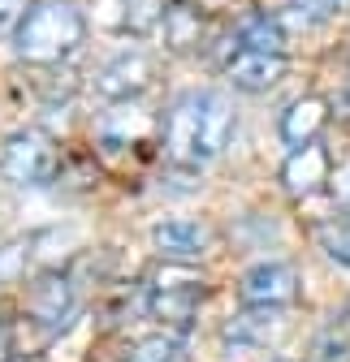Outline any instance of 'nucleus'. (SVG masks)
I'll return each instance as SVG.
<instances>
[{
    "mask_svg": "<svg viewBox=\"0 0 350 362\" xmlns=\"http://www.w3.org/2000/svg\"><path fill=\"white\" fill-rule=\"evenodd\" d=\"M234 134V104L225 90H186L164 112V156L182 168H199L225 151Z\"/></svg>",
    "mask_w": 350,
    "mask_h": 362,
    "instance_id": "f257e3e1",
    "label": "nucleus"
},
{
    "mask_svg": "<svg viewBox=\"0 0 350 362\" xmlns=\"http://www.w3.org/2000/svg\"><path fill=\"white\" fill-rule=\"evenodd\" d=\"M13 39H18V57L26 65L48 69V65L69 61L82 48L86 18H82V9L65 5V0H48V5H35L30 9V18L22 22V30Z\"/></svg>",
    "mask_w": 350,
    "mask_h": 362,
    "instance_id": "f03ea898",
    "label": "nucleus"
},
{
    "mask_svg": "<svg viewBox=\"0 0 350 362\" xmlns=\"http://www.w3.org/2000/svg\"><path fill=\"white\" fill-rule=\"evenodd\" d=\"M61 173V147L48 129L26 125L13 129L5 143H0V177L18 190H39V186H52Z\"/></svg>",
    "mask_w": 350,
    "mask_h": 362,
    "instance_id": "7ed1b4c3",
    "label": "nucleus"
},
{
    "mask_svg": "<svg viewBox=\"0 0 350 362\" xmlns=\"http://www.w3.org/2000/svg\"><path fill=\"white\" fill-rule=\"evenodd\" d=\"M208 302V281L191 263H169L160 267L152 285H147V315L156 324L173 328V332H186L195 324L199 306Z\"/></svg>",
    "mask_w": 350,
    "mask_h": 362,
    "instance_id": "20e7f679",
    "label": "nucleus"
},
{
    "mask_svg": "<svg viewBox=\"0 0 350 362\" xmlns=\"http://www.w3.org/2000/svg\"><path fill=\"white\" fill-rule=\"evenodd\" d=\"M238 298H242V306L286 310V306H294L303 298V276H298V267H290V263H255V267L242 272Z\"/></svg>",
    "mask_w": 350,
    "mask_h": 362,
    "instance_id": "39448f33",
    "label": "nucleus"
},
{
    "mask_svg": "<svg viewBox=\"0 0 350 362\" xmlns=\"http://www.w3.org/2000/svg\"><path fill=\"white\" fill-rule=\"evenodd\" d=\"M286 337V315L273 306H247L221 324V345L230 354H251V349H269Z\"/></svg>",
    "mask_w": 350,
    "mask_h": 362,
    "instance_id": "423d86ee",
    "label": "nucleus"
},
{
    "mask_svg": "<svg viewBox=\"0 0 350 362\" xmlns=\"http://www.w3.org/2000/svg\"><path fill=\"white\" fill-rule=\"evenodd\" d=\"M26 310H30V320H35L39 328L61 332V328L74 320V310H78V289H74V281L65 276V272H43V276L30 285V293H26Z\"/></svg>",
    "mask_w": 350,
    "mask_h": 362,
    "instance_id": "0eeeda50",
    "label": "nucleus"
},
{
    "mask_svg": "<svg viewBox=\"0 0 350 362\" xmlns=\"http://www.w3.org/2000/svg\"><path fill=\"white\" fill-rule=\"evenodd\" d=\"M152 78H156L152 57H143V52H121V57H113V61L96 74V90H100L104 100L125 104V100H139L143 90L152 86Z\"/></svg>",
    "mask_w": 350,
    "mask_h": 362,
    "instance_id": "6e6552de",
    "label": "nucleus"
},
{
    "mask_svg": "<svg viewBox=\"0 0 350 362\" xmlns=\"http://www.w3.org/2000/svg\"><path fill=\"white\" fill-rule=\"evenodd\" d=\"M329 177H333V160L324 147L307 143V147H294L281 164V190L290 199H312L329 186Z\"/></svg>",
    "mask_w": 350,
    "mask_h": 362,
    "instance_id": "1a4fd4ad",
    "label": "nucleus"
},
{
    "mask_svg": "<svg viewBox=\"0 0 350 362\" xmlns=\"http://www.w3.org/2000/svg\"><path fill=\"white\" fill-rule=\"evenodd\" d=\"M152 246L169 259V263H195L212 250V233L195 220H160L152 229Z\"/></svg>",
    "mask_w": 350,
    "mask_h": 362,
    "instance_id": "9d476101",
    "label": "nucleus"
},
{
    "mask_svg": "<svg viewBox=\"0 0 350 362\" xmlns=\"http://www.w3.org/2000/svg\"><path fill=\"white\" fill-rule=\"evenodd\" d=\"M225 78L234 82V90H269L286 78V57L277 52H251V48H238L230 61H225Z\"/></svg>",
    "mask_w": 350,
    "mask_h": 362,
    "instance_id": "9b49d317",
    "label": "nucleus"
},
{
    "mask_svg": "<svg viewBox=\"0 0 350 362\" xmlns=\"http://www.w3.org/2000/svg\"><path fill=\"white\" fill-rule=\"evenodd\" d=\"M329 125V100L324 95H298L286 112H281V139L290 147H307L316 143V134Z\"/></svg>",
    "mask_w": 350,
    "mask_h": 362,
    "instance_id": "f8f14e48",
    "label": "nucleus"
},
{
    "mask_svg": "<svg viewBox=\"0 0 350 362\" xmlns=\"http://www.w3.org/2000/svg\"><path fill=\"white\" fill-rule=\"evenodd\" d=\"M234 35H238V48L286 57V26H281V18L269 13V9H251V13H242Z\"/></svg>",
    "mask_w": 350,
    "mask_h": 362,
    "instance_id": "ddd939ff",
    "label": "nucleus"
},
{
    "mask_svg": "<svg viewBox=\"0 0 350 362\" xmlns=\"http://www.w3.org/2000/svg\"><path fill=\"white\" fill-rule=\"evenodd\" d=\"M199 39H203V13L195 5H186V0H173L169 13H164V43H169V52H195L199 48Z\"/></svg>",
    "mask_w": 350,
    "mask_h": 362,
    "instance_id": "4468645a",
    "label": "nucleus"
},
{
    "mask_svg": "<svg viewBox=\"0 0 350 362\" xmlns=\"http://www.w3.org/2000/svg\"><path fill=\"white\" fill-rule=\"evenodd\" d=\"M152 129L147 112L139 108H117L100 121V147L104 151H121V147H139V139Z\"/></svg>",
    "mask_w": 350,
    "mask_h": 362,
    "instance_id": "2eb2a0df",
    "label": "nucleus"
},
{
    "mask_svg": "<svg viewBox=\"0 0 350 362\" xmlns=\"http://www.w3.org/2000/svg\"><path fill=\"white\" fill-rule=\"evenodd\" d=\"M164 13H169L164 0H121V18H117V26H121L125 35L143 39V35H152L156 26H164Z\"/></svg>",
    "mask_w": 350,
    "mask_h": 362,
    "instance_id": "dca6fc26",
    "label": "nucleus"
},
{
    "mask_svg": "<svg viewBox=\"0 0 350 362\" xmlns=\"http://www.w3.org/2000/svg\"><path fill=\"white\" fill-rule=\"evenodd\" d=\"M125 362H191L182 337H173V332H156V337H143L135 349L125 354Z\"/></svg>",
    "mask_w": 350,
    "mask_h": 362,
    "instance_id": "f3484780",
    "label": "nucleus"
},
{
    "mask_svg": "<svg viewBox=\"0 0 350 362\" xmlns=\"http://www.w3.org/2000/svg\"><path fill=\"white\" fill-rule=\"evenodd\" d=\"M316 246L337 263V267H350V220H320L316 224Z\"/></svg>",
    "mask_w": 350,
    "mask_h": 362,
    "instance_id": "a211bd4d",
    "label": "nucleus"
},
{
    "mask_svg": "<svg viewBox=\"0 0 350 362\" xmlns=\"http://www.w3.org/2000/svg\"><path fill=\"white\" fill-rule=\"evenodd\" d=\"M307 362H350V337H346L337 324H333V328H324V332L312 341Z\"/></svg>",
    "mask_w": 350,
    "mask_h": 362,
    "instance_id": "6ab92c4d",
    "label": "nucleus"
},
{
    "mask_svg": "<svg viewBox=\"0 0 350 362\" xmlns=\"http://www.w3.org/2000/svg\"><path fill=\"white\" fill-rule=\"evenodd\" d=\"M286 9H290L303 26H316V22H329V18L346 13L350 0H286Z\"/></svg>",
    "mask_w": 350,
    "mask_h": 362,
    "instance_id": "aec40b11",
    "label": "nucleus"
},
{
    "mask_svg": "<svg viewBox=\"0 0 350 362\" xmlns=\"http://www.w3.org/2000/svg\"><path fill=\"white\" fill-rule=\"evenodd\" d=\"M26 263H30V246L26 242H9L0 246V289H9L26 276Z\"/></svg>",
    "mask_w": 350,
    "mask_h": 362,
    "instance_id": "412c9836",
    "label": "nucleus"
},
{
    "mask_svg": "<svg viewBox=\"0 0 350 362\" xmlns=\"http://www.w3.org/2000/svg\"><path fill=\"white\" fill-rule=\"evenodd\" d=\"M30 0H0V39H9L22 30V22L30 18Z\"/></svg>",
    "mask_w": 350,
    "mask_h": 362,
    "instance_id": "4be33fe9",
    "label": "nucleus"
},
{
    "mask_svg": "<svg viewBox=\"0 0 350 362\" xmlns=\"http://www.w3.org/2000/svg\"><path fill=\"white\" fill-rule=\"evenodd\" d=\"M13 358V328L0 320V362H9Z\"/></svg>",
    "mask_w": 350,
    "mask_h": 362,
    "instance_id": "5701e85b",
    "label": "nucleus"
},
{
    "mask_svg": "<svg viewBox=\"0 0 350 362\" xmlns=\"http://www.w3.org/2000/svg\"><path fill=\"white\" fill-rule=\"evenodd\" d=\"M341 199H346V203H350V173H346V177H341Z\"/></svg>",
    "mask_w": 350,
    "mask_h": 362,
    "instance_id": "b1692460",
    "label": "nucleus"
},
{
    "mask_svg": "<svg viewBox=\"0 0 350 362\" xmlns=\"http://www.w3.org/2000/svg\"><path fill=\"white\" fill-rule=\"evenodd\" d=\"M341 100H346V108H350V82H346V95H341Z\"/></svg>",
    "mask_w": 350,
    "mask_h": 362,
    "instance_id": "393cba45",
    "label": "nucleus"
},
{
    "mask_svg": "<svg viewBox=\"0 0 350 362\" xmlns=\"http://www.w3.org/2000/svg\"><path fill=\"white\" fill-rule=\"evenodd\" d=\"M346 320H350V302H346Z\"/></svg>",
    "mask_w": 350,
    "mask_h": 362,
    "instance_id": "a878e982",
    "label": "nucleus"
}]
</instances>
